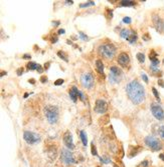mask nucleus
<instances>
[{
  "label": "nucleus",
  "mask_w": 164,
  "mask_h": 167,
  "mask_svg": "<svg viewBox=\"0 0 164 167\" xmlns=\"http://www.w3.org/2000/svg\"><path fill=\"white\" fill-rule=\"evenodd\" d=\"M127 95L134 104L142 103L145 99V89L137 80H133L126 87Z\"/></svg>",
  "instance_id": "nucleus-1"
},
{
  "label": "nucleus",
  "mask_w": 164,
  "mask_h": 167,
  "mask_svg": "<svg viewBox=\"0 0 164 167\" xmlns=\"http://www.w3.org/2000/svg\"><path fill=\"white\" fill-rule=\"evenodd\" d=\"M98 51H99V53L102 57L106 58V59H112L115 56V53H116V47L111 43L102 44L100 45Z\"/></svg>",
  "instance_id": "nucleus-2"
},
{
  "label": "nucleus",
  "mask_w": 164,
  "mask_h": 167,
  "mask_svg": "<svg viewBox=\"0 0 164 167\" xmlns=\"http://www.w3.org/2000/svg\"><path fill=\"white\" fill-rule=\"evenodd\" d=\"M44 115L51 124H54L58 120V108L54 105H47L44 107Z\"/></svg>",
  "instance_id": "nucleus-3"
},
{
  "label": "nucleus",
  "mask_w": 164,
  "mask_h": 167,
  "mask_svg": "<svg viewBox=\"0 0 164 167\" xmlns=\"http://www.w3.org/2000/svg\"><path fill=\"white\" fill-rule=\"evenodd\" d=\"M145 144L149 147L150 149H152L153 151H159L162 148V144L158 139H156L153 136H147L145 137Z\"/></svg>",
  "instance_id": "nucleus-4"
},
{
  "label": "nucleus",
  "mask_w": 164,
  "mask_h": 167,
  "mask_svg": "<svg viewBox=\"0 0 164 167\" xmlns=\"http://www.w3.org/2000/svg\"><path fill=\"white\" fill-rule=\"evenodd\" d=\"M61 162L67 166H70L74 164V163H76V159H75L74 154L68 149H63L61 154Z\"/></svg>",
  "instance_id": "nucleus-5"
},
{
  "label": "nucleus",
  "mask_w": 164,
  "mask_h": 167,
  "mask_svg": "<svg viewBox=\"0 0 164 167\" xmlns=\"http://www.w3.org/2000/svg\"><path fill=\"white\" fill-rule=\"evenodd\" d=\"M123 72L121 69H119L116 66H111L110 67V82L112 83H118L121 80V77H122Z\"/></svg>",
  "instance_id": "nucleus-6"
},
{
  "label": "nucleus",
  "mask_w": 164,
  "mask_h": 167,
  "mask_svg": "<svg viewBox=\"0 0 164 167\" xmlns=\"http://www.w3.org/2000/svg\"><path fill=\"white\" fill-rule=\"evenodd\" d=\"M81 82L85 88H88V89L92 88L94 86V82H95L93 74H92L91 72H86V73H84L81 77Z\"/></svg>",
  "instance_id": "nucleus-7"
},
{
  "label": "nucleus",
  "mask_w": 164,
  "mask_h": 167,
  "mask_svg": "<svg viewBox=\"0 0 164 167\" xmlns=\"http://www.w3.org/2000/svg\"><path fill=\"white\" fill-rule=\"evenodd\" d=\"M23 138L25 140V142L28 144H35L40 141V136L38 134L31 131H24Z\"/></svg>",
  "instance_id": "nucleus-8"
},
{
  "label": "nucleus",
  "mask_w": 164,
  "mask_h": 167,
  "mask_svg": "<svg viewBox=\"0 0 164 167\" xmlns=\"http://www.w3.org/2000/svg\"><path fill=\"white\" fill-rule=\"evenodd\" d=\"M150 108H151V112H152V114L156 119H158L160 121L164 119V111L162 109V107L160 106L159 104L152 103Z\"/></svg>",
  "instance_id": "nucleus-9"
},
{
  "label": "nucleus",
  "mask_w": 164,
  "mask_h": 167,
  "mask_svg": "<svg viewBox=\"0 0 164 167\" xmlns=\"http://www.w3.org/2000/svg\"><path fill=\"white\" fill-rule=\"evenodd\" d=\"M108 110V104L103 99H98L96 101V105H95V111L99 114L106 113Z\"/></svg>",
  "instance_id": "nucleus-10"
},
{
  "label": "nucleus",
  "mask_w": 164,
  "mask_h": 167,
  "mask_svg": "<svg viewBox=\"0 0 164 167\" xmlns=\"http://www.w3.org/2000/svg\"><path fill=\"white\" fill-rule=\"evenodd\" d=\"M64 143L65 145L68 147V149L70 150H74L75 149V144H74V140H73V135L70 131H65L64 134Z\"/></svg>",
  "instance_id": "nucleus-11"
},
{
  "label": "nucleus",
  "mask_w": 164,
  "mask_h": 167,
  "mask_svg": "<svg viewBox=\"0 0 164 167\" xmlns=\"http://www.w3.org/2000/svg\"><path fill=\"white\" fill-rule=\"evenodd\" d=\"M153 24L155 26L156 30L159 33H163L164 32V21L161 17H159L158 15H153Z\"/></svg>",
  "instance_id": "nucleus-12"
},
{
  "label": "nucleus",
  "mask_w": 164,
  "mask_h": 167,
  "mask_svg": "<svg viewBox=\"0 0 164 167\" xmlns=\"http://www.w3.org/2000/svg\"><path fill=\"white\" fill-rule=\"evenodd\" d=\"M130 62V57L127 53H121L118 57V63H119L122 67H127Z\"/></svg>",
  "instance_id": "nucleus-13"
},
{
  "label": "nucleus",
  "mask_w": 164,
  "mask_h": 167,
  "mask_svg": "<svg viewBox=\"0 0 164 167\" xmlns=\"http://www.w3.org/2000/svg\"><path fill=\"white\" fill-rule=\"evenodd\" d=\"M79 92H80V90L78 89V88L76 86H73L70 89V97H71V99L74 101V102H77V100H78V97H79Z\"/></svg>",
  "instance_id": "nucleus-14"
},
{
  "label": "nucleus",
  "mask_w": 164,
  "mask_h": 167,
  "mask_svg": "<svg viewBox=\"0 0 164 167\" xmlns=\"http://www.w3.org/2000/svg\"><path fill=\"white\" fill-rule=\"evenodd\" d=\"M142 151V147L141 146H130V151H129V156L134 157L136 156L138 153Z\"/></svg>",
  "instance_id": "nucleus-15"
},
{
  "label": "nucleus",
  "mask_w": 164,
  "mask_h": 167,
  "mask_svg": "<svg viewBox=\"0 0 164 167\" xmlns=\"http://www.w3.org/2000/svg\"><path fill=\"white\" fill-rule=\"evenodd\" d=\"M137 38H138V36H137V32L135 30H130V34L128 36L127 40L130 42V43H134V42H136Z\"/></svg>",
  "instance_id": "nucleus-16"
},
{
  "label": "nucleus",
  "mask_w": 164,
  "mask_h": 167,
  "mask_svg": "<svg viewBox=\"0 0 164 167\" xmlns=\"http://www.w3.org/2000/svg\"><path fill=\"white\" fill-rule=\"evenodd\" d=\"M96 69L100 74L104 75V63L101 59H98L96 61Z\"/></svg>",
  "instance_id": "nucleus-17"
},
{
  "label": "nucleus",
  "mask_w": 164,
  "mask_h": 167,
  "mask_svg": "<svg viewBox=\"0 0 164 167\" xmlns=\"http://www.w3.org/2000/svg\"><path fill=\"white\" fill-rule=\"evenodd\" d=\"M119 5L120 6H127V7H130V6L136 5V2L135 1H129V0H123V1H120Z\"/></svg>",
  "instance_id": "nucleus-18"
},
{
  "label": "nucleus",
  "mask_w": 164,
  "mask_h": 167,
  "mask_svg": "<svg viewBox=\"0 0 164 167\" xmlns=\"http://www.w3.org/2000/svg\"><path fill=\"white\" fill-rule=\"evenodd\" d=\"M109 121H110V117L108 114H106V115H103L99 119V123L101 124V125H106L107 123H109Z\"/></svg>",
  "instance_id": "nucleus-19"
},
{
  "label": "nucleus",
  "mask_w": 164,
  "mask_h": 167,
  "mask_svg": "<svg viewBox=\"0 0 164 167\" xmlns=\"http://www.w3.org/2000/svg\"><path fill=\"white\" fill-rule=\"evenodd\" d=\"M150 70L152 71V73H153V75L154 76H162V71H160L158 68H157L156 66H150Z\"/></svg>",
  "instance_id": "nucleus-20"
},
{
  "label": "nucleus",
  "mask_w": 164,
  "mask_h": 167,
  "mask_svg": "<svg viewBox=\"0 0 164 167\" xmlns=\"http://www.w3.org/2000/svg\"><path fill=\"white\" fill-rule=\"evenodd\" d=\"M80 137H81V140H82V142H83L84 145L87 146V144H88V138H87L86 133H85V131H83V130H81V131H80Z\"/></svg>",
  "instance_id": "nucleus-21"
},
{
  "label": "nucleus",
  "mask_w": 164,
  "mask_h": 167,
  "mask_svg": "<svg viewBox=\"0 0 164 167\" xmlns=\"http://www.w3.org/2000/svg\"><path fill=\"white\" fill-rule=\"evenodd\" d=\"M37 67H38V65L33 61H30L27 63V69L29 70H35V69H37Z\"/></svg>",
  "instance_id": "nucleus-22"
},
{
  "label": "nucleus",
  "mask_w": 164,
  "mask_h": 167,
  "mask_svg": "<svg viewBox=\"0 0 164 167\" xmlns=\"http://www.w3.org/2000/svg\"><path fill=\"white\" fill-rule=\"evenodd\" d=\"M129 34H130V30H128V29H122L121 32H120V36L122 38H125V39L128 38Z\"/></svg>",
  "instance_id": "nucleus-23"
},
{
  "label": "nucleus",
  "mask_w": 164,
  "mask_h": 167,
  "mask_svg": "<svg viewBox=\"0 0 164 167\" xmlns=\"http://www.w3.org/2000/svg\"><path fill=\"white\" fill-rule=\"evenodd\" d=\"M58 55L61 58V59H64L65 62H68V55H67V53H65V52H64V51H58Z\"/></svg>",
  "instance_id": "nucleus-24"
},
{
  "label": "nucleus",
  "mask_w": 164,
  "mask_h": 167,
  "mask_svg": "<svg viewBox=\"0 0 164 167\" xmlns=\"http://www.w3.org/2000/svg\"><path fill=\"white\" fill-rule=\"evenodd\" d=\"M149 59H150V61L158 59V58H157V53L155 52V50H151V52H150V54H149Z\"/></svg>",
  "instance_id": "nucleus-25"
},
{
  "label": "nucleus",
  "mask_w": 164,
  "mask_h": 167,
  "mask_svg": "<svg viewBox=\"0 0 164 167\" xmlns=\"http://www.w3.org/2000/svg\"><path fill=\"white\" fill-rule=\"evenodd\" d=\"M136 57H137V59H138V61L141 62V63H143V62L145 61V55H144L143 53H137Z\"/></svg>",
  "instance_id": "nucleus-26"
},
{
  "label": "nucleus",
  "mask_w": 164,
  "mask_h": 167,
  "mask_svg": "<svg viewBox=\"0 0 164 167\" xmlns=\"http://www.w3.org/2000/svg\"><path fill=\"white\" fill-rule=\"evenodd\" d=\"M91 151H92V154H93L94 156H98V151H97V148L96 146H95L94 143L91 144Z\"/></svg>",
  "instance_id": "nucleus-27"
},
{
  "label": "nucleus",
  "mask_w": 164,
  "mask_h": 167,
  "mask_svg": "<svg viewBox=\"0 0 164 167\" xmlns=\"http://www.w3.org/2000/svg\"><path fill=\"white\" fill-rule=\"evenodd\" d=\"M93 5H95L94 1H88V2H85L84 4H81L80 7L84 8V7H88V6H93Z\"/></svg>",
  "instance_id": "nucleus-28"
},
{
  "label": "nucleus",
  "mask_w": 164,
  "mask_h": 167,
  "mask_svg": "<svg viewBox=\"0 0 164 167\" xmlns=\"http://www.w3.org/2000/svg\"><path fill=\"white\" fill-rule=\"evenodd\" d=\"M106 10H107V13H106L107 18L108 19H111V18L113 17V10H110L109 8H106Z\"/></svg>",
  "instance_id": "nucleus-29"
},
{
  "label": "nucleus",
  "mask_w": 164,
  "mask_h": 167,
  "mask_svg": "<svg viewBox=\"0 0 164 167\" xmlns=\"http://www.w3.org/2000/svg\"><path fill=\"white\" fill-rule=\"evenodd\" d=\"M79 34H80V38H82L83 40H85V41H87V40H89V37L84 33V32H82V31H79Z\"/></svg>",
  "instance_id": "nucleus-30"
},
{
  "label": "nucleus",
  "mask_w": 164,
  "mask_h": 167,
  "mask_svg": "<svg viewBox=\"0 0 164 167\" xmlns=\"http://www.w3.org/2000/svg\"><path fill=\"white\" fill-rule=\"evenodd\" d=\"M152 92H153V94H154V96L156 97V99L158 100V101H160V97H159V94H158V91L156 90V88H154V87H152Z\"/></svg>",
  "instance_id": "nucleus-31"
},
{
  "label": "nucleus",
  "mask_w": 164,
  "mask_h": 167,
  "mask_svg": "<svg viewBox=\"0 0 164 167\" xmlns=\"http://www.w3.org/2000/svg\"><path fill=\"white\" fill-rule=\"evenodd\" d=\"M158 131H159V135H160V137H161L162 139H164V125L160 127Z\"/></svg>",
  "instance_id": "nucleus-32"
},
{
  "label": "nucleus",
  "mask_w": 164,
  "mask_h": 167,
  "mask_svg": "<svg viewBox=\"0 0 164 167\" xmlns=\"http://www.w3.org/2000/svg\"><path fill=\"white\" fill-rule=\"evenodd\" d=\"M148 165H149V161H148V160H144V161L141 162L140 167H147Z\"/></svg>",
  "instance_id": "nucleus-33"
},
{
  "label": "nucleus",
  "mask_w": 164,
  "mask_h": 167,
  "mask_svg": "<svg viewBox=\"0 0 164 167\" xmlns=\"http://www.w3.org/2000/svg\"><path fill=\"white\" fill-rule=\"evenodd\" d=\"M58 36L57 35H52L51 36V43H55V42H58Z\"/></svg>",
  "instance_id": "nucleus-34"
},
{
  "label": "nucleus",
  "mask_w": 164,
  "mask_h": 167,
  "mask_svg": "<svg viewBox=\"0 0 164 167\" xmlns=\"http://www.w3.org/2000/svg\"><path fill=\"white\" fill-rule=\"evenodd\" d=\"M150 39H151V37H150L149 33H145V34L143 35V40H145V41H149Z\"/></svg>",
  "instance_id": "nucleus-35"
},
{
  "label": "nucleus",
  "mask_w": 164,
  "mask_h": 167,
  "mask_svg": "<svg viewBox=\"0 0 164 167\" xmlns=\"http://www.w3.org/2000/svg\"><path fill=\"white\" fill-rule=\"evenodd\" d=\"M64 82H65L64 79H58V80L54 81V85H57V86H58V85H61Z\"/></svg>",
  "instance_id": "nucleus-36"
},
{
  "label": "nucleus",
  "mask_w": 164,
  "mask_h": 167,
  "mask_svg": "<svg viewBox=\"0 0 164 167\" xmlns=\"http://www.w3.org/2000/svg\"><path fill=\"white\" fill-rule=\"evenodd\" d=\"M40 82L41 83H47V77L45 76V75H42L40 77Z\"/></svg>",
  "instance_id": "nucleus-37"
},
{
  "label": "nucleus",
  "mask_w": 164,
  "mask_h": 167,
  "mask_svg": "<svg viewBox=\"0 0 164 167\" xmlns=\"http://www.w3.org/2000/svg\"><path fill=\"white\" fill-rule=\"evenodd\" d=\"M123 22H124V23L130 24L131 23V18L130 17H124L123 18Z\"/></svg>",
  "instance_id": "nucleus-38"
},
{
  "label": "nucleus",
  "mask_w": 164,
  "mask_h": 167,
  "mask_svg": "<svg viewBox=\"0 0 164 167\" xmlns=\"http://www.w3.org/2000/svg\"><path fill=\"white\" fill-rule=\"evenodd\" d=\"M23 68H22V67H20V68H18V69H17V71H16V73H17V75H18V76H21V75H22V73H23Z\"/></svg>",
  "instance_id": "nucleus-39"
},
{
  "label": "nucleus",
  "mask_w": 164,
  "mask_h": 167,
  "mask_svg": "<svg viewBox=\"0 0 164 167\" xmlns=\"http://www.w3.org/2000/svg\"><path fill=\"white\" fill-rule=\"evenodd\" d=\"M142 79H143L144 81H145V83H148L149 80H148V77H147L146 74H144V73L142 74Z\"/></svg>",
  "instance_id": "nucleus-40"
},
{
  "label": "nucleus",
  "mask_w": 164,
  "mask_h": 167,
  "mask_svg": "<svg viewBox=\"0 0 164 167\" xmlns=\"http://www.w3.org/2000/svg\"><path fill=\"white\" fill-rule=\"evenodd\" d=\"M31 56L30 54H23L22 55V59H30Z\"/></svg>",
  "instance_id": "nucleus-41"
},
{
  "label": "nucleus",
  "mask_w": 164,
  "mask_h": 167,
  "mask_svg": "<svg viewBox=\"0 0 164 167\" xmlns=\"http://www.w3.org/2000/svg\"><path fill=\"white\" fill-rule=\"evenodd\" d=\"M37 72L38 73H42V72H44V69H42V67H41V65H39L38 64V67H37Z\"/></svg>",
  "instance_id": "nucleus-42"
},
{
  "label": "nucleus",
  "mask_w": 164,
  "mask_h": 167,
  "mask_svg": "<svg viewBox=\"0 0 164 167\" xmlns=\"http://www.w3.org/2000/svg\"><path fill=\"white\" fill-rule=\"evenodd\" d=\"M158 85H159V86H161V87L164 88V81H163L162 79H159V80H158Z\"/></svg>",
  "instance_id": "nucleus-43"
},
{
  "label": "nucleus",
  "mask_w": 164,
  "mask_h": 167,
  "mask_svg": "<svg viewBox=\"0 0 164 167\" xmlns=\"http://www.w3.org/2000/svg\"><path fill=\"white\" fill-rule=\"evenodd\" d=\"M50 65H51V62H47V63L44 64V69L47 70L48 68H50Z\"/></svg>",
  "instance_id": "nucleus-44"
},
{
  "label": "nucleus",
  "mask_w": 164,
  "mask_h": 167,
  "mask_svg": "<svg viewBox=\"0 0 164 167\" xmlns=\"http://www.w3.org/2000/svg\"><path fill=\"white\" fill-rule=\"evenodd\" d=\"M101 161L102 162H105V163H109L110 162V159H108V158H101Z\"/></svg>",
  "instance_id": "nucleus-45"
},
{
  "label": "nucleus",
  "mask_w": 164,
  "mask_h": 167,
  "mask_svg": "<svg viewBox=\"0 0 164 167\" xmlns=\"http://www.w3.org/2000/svg\"><path fill=\"white\" fill-rule=\"evenodd\" d=\"M28 82L30 84H35V79H33V78H31V79L28 80Z\"/></svg>",
  "instance_id": "nucleus-46"
},
{
  "label": "nucleus",
  "mask_w": 164,
  "mask_h": 167,
  "mask_svg": "<svg viewBox=\"0 0 164 167\" xmlns=\"http://www.w3.org/2000/svg\"><path fill=\"white\" fill-rule=\"evenodd\" d=\"M52 24H54V26H58L60 25V21H54L52 22Z\"/></svg>",
  "instance_id": "nucleus-47"
},
{
  "label": "nucleus",
  "mask_w": 164,
  "mask_h": 167,
  "mask_svg": "<svg viewBox=\"0 0 164 167\" xmlns=\"http://www.w3.org/2000/svg\"><path fill=\"white\" fill-rule=\"evenodd\" d=\"M65 32V31L64 30V29H60V30H58V34H64Z\"/></svg>",
  "instance_id": "nucleus-48"
},
{
  "label": "nucleus",
  "mask_w": 164,
  "mask_h": 167,
  "mask_svg": "<svg viewBox=\"0 0 164 167\" xmlns=\"http://www.w3.org/2000/svg\"><path fill=\"white\" fill-rule=\"evenodd\" d=\"M159 158L161 159V160H163V161H164V153H161V154L159 155Z\"/></svg>",
  "instance_id": "nucleus-49"
},
{
  "label": "nucleus",
  "mask_w": 164,
  "mask_h": 167,
  "mask_svg": "<svg viewBox=\"0 0 164 167\" xmlns=\"http://www.w3.org/2000/svg\"><path fill=\"white\" fill-rule=\"evenodd\" d=\"M0 74H1V75H0V76H4V75L5 74H7V72H6V71H1V73H0Z\"/></svg>",
  "instance_id": "nucleus-50"
},
{
  "label": "nucleus",
  "mask_w": 164,
  "mask_h": 167,
  "mask_svg": "<svg viewBox=\"0 0 164 167\" xmlns=\"http://www.w3.org/2000/svg\"><path fill=\"white\" fill-rule=\"evenodd\" d=\"M65 3H67V4H73V3H74V1H65Z\"/></svg>",
  "instance_id": "nucleus-51"
},
{
  "label": "nucleus",
  "mask_w": 164,
  "mask_h": 167,
  "mask_svg": "<svg viewBox=\"0 0 164 167\" xmlns=\"http://www.w3.org/2000/svg\"><path fill=\"white\" fill-rule=\"evenodd\" d=\"M28 95H29V94H28V93H25V94H24V98H26V97H27Z\"/></svg>",
  "instance_id": "nucleus-52"
},
{
  "label": "nucleus",
  "mask_w": 164,
  "mask_h": 167,
  "mask_svg": "<svg viewBox=\"0 0 164 167\" xmlns=\"http://www.w3.org/2000/svg\"><path fill=\"white\" fill-rule=\"evenodd\" d=\"M97 167H101V166H97Z\"/></svg>",
  "instance_id": "nucleus-53"
}]
</instances>
